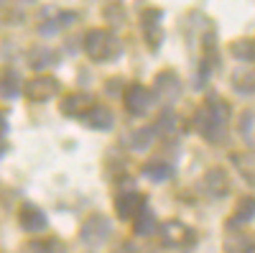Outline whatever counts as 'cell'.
<instances>
[{"label": "cell", "mask_w": 255, "mask_h": 253, "mask_svg": "<svg viewBox=\"0 0 255 253\" xmlns=\"http://www.w3.org/2000/svg\"><path fill=\"white\" fill-rule=\"evenodd\" d=\"M20 0H0V5H18Z\"/></svg>", "instance_id": "ac0fdd59"}, {"label": "cell", "mask_w": 255, "mask_h": 253, "mask_svg": "<svg viewBox=\"0 0 255 253\" xmlns=\"http://www.w3.org/2000/svg\"><path fill=\"white\" fill-rule=\"evenodd\" d=\"M18 223L23 230H28V233H41V230L46 228V215H44V210H38L36 205L26 202L18 210Z\"/></svg>", "instance_id": "5b68a950"}, {"label": "cell", "mask_w": 255, "mask_h": 253, "mask_svg": "<svg viewBox=\"0 0 255 253\" xmlns=\"http://www.w3.org/2000/svg\"><path fill=\"white\" fill-rule=\"evenodd\" d=\"M133 220H135V233H138V236H151L153 230H156V215H153L145 205H143V210H140Z\"/></svg>", "instance_id": "30bf717a"}, {"label": "cell", "mask_w": 255, "mask_h": 253, "mask_svg": "<svg viewBox=\"0 0 255 253\" xmlns=\"http://www.w3.org/2000/svg\"><path fill=\"white\" fill-rule=\"evenodd\" d=\"M54 61H56V54L49 51V49H36V51L31 54V64H33L36 69L49 67V64H54Z\"/></svg>", "instance_id": "5bb4252c"}, {"label": "cell", "mask_w": 255, "mask_h": 253, "mask_svg": "<svg viewBox=\"0 0 255 253\" xmlns=\"http://www.w3.org/2000/svg\"><path fill=\"white\" fill-rule=\"evenodd\" d=\"M84 51H87L95 61H108V59H115L120 54V41L110 31L95 28V31L87 33V38H84Z\"/></svg>", "instance_id": "6da1fadb"}, {"label": "cell", "mask_w": 255, "mask_h": 253, "mask_svg": "<svg viewBox=\"0 0 255 253\" xmlns=\"http://www.w3.org/2000/svg\"><path fill=\"white\" fill-rule=\"evenodd\" d=\"M207 182H209V187H212V192H215V195L225 192V187H227V179H225L222 172H212V174L207 177Z\"/></svg>", "instance_id": "2e32d148"}, {"label": "cell", "mask_w": 255, "mask_h": 253, "mask_svg": "<svg viewBox=\"0 0 255 253\" xmlns=\"http://www.w3.org/2000/svg\"><path fill=\"white\" fill-rule=\"evenodd\" d=\"M158 18H161V13L158 10H145L143 13V31H145V36H148V41H151V46H156L158 44Z\"/></svg>", "instance_id": "8fae6325"}, {"label": "cell", "mask_w": 255, "mask_h": 253, "mask_svg": "<svg viewBox=\"0 0 255 253\" xmlns=\"http://www.w3.org/2000/svg\"><path fill=\"white\" fill-rule=\"evenodd\" d=\"M59 92V82L54 77H36L26 84V95L36 102H46Z\"/></svg>", "instance_id": "8992f818"}, {"label": "cell", "mask_w": 255, "mask_h": 253, "mask_svg": "<svg viewBox=\"0 0 255 253\" xmlns=\"http://www.w3.org/2000/svg\"><path fill=\"white\" fill-rule=\"evenodd\" d=\"M151 138H153L151 131H138L135 138H133V146H135V149H145V146L151 143Z\"/></svg>", "instance_id": "e0dca14e"}, {"label": "cell", "mask_w": 255, "mask_h": 253, "mask_svg": "<svg viewBox=\"0 0 255 253\" xmlns=\"http://www.w3.org/2000/svg\"><path fill=\"white\" fill-rule=\"evenodd\" d=\"M110 233H113L110 220L105 218V215H100V213H95V215H90L87 220L82 223L79 238L87 243V246H102L105 241L110 238Z\"/></svg>", "instance_id": "7a4b0ae2"}, {"label": "cell", "mask_w": 255, "mask_h": 253, "mask_svg": "<svg viewBox=\"0 0 255 253\" xmlns=\"http://www.w3.org/2000/svg\"><path fill=\"white\" fill-rule=\"evenodd\" d=\"M84 118V123L90 125V128H95V131H108L110 125H113V113L108 110V108H97V105H92V108L82 115Z\"/></svg>", "instance_id": "ba28073f"}, {"label": "cell", "mask_w": 255, "mask_h": 253, "mask_svg": "<svg viewBox=\"0 0 255 253\" xmlns=\"http://www.w3.org/2000/svg\"><path fill=\"white\" fill-rule=\"evenodd\" d=\"M0 133H3V118H0Z\"/></svg>", "instance_id": "d6986e66"}, {"label": "cell", "mask_w": 255, "mask_h": 253, "mask_svg": "<svg viewBox=\"0 0 255 253\" xmlns=\"http://www.w3.org/2000/svg\"><path fill=\"white\" fill-rule=\"evenodd\" d=\"M0 87H3L5 95H15V92H20V79H18V74H15L13 69H5L3 77H0Z\"/></svg>", "instance_id": "4fadbf2b"}, {"label": "cell", "mask_w": 255, "mask_h": 253, "mask_svg": "<svg viewBox=\"0 0 255 253\" xmlns=\"http://www.w3.org/2000/svg\"><path fill=\"white\" fill-rule=\"evenodd\" d=\"M123 102L133 115H143V113H148V108H151L153 95H151V90H145L143 84H130L123 95Z\"/></svg>", "instance_id": "3957f363"}, {"label": "cell", "mask_w": 255, "mask_h": 253, "mask_svg": "<svg viewBox=\"0 0 255 253\" xmlns=\"http://www.w3.org/2000/svg\"><path fill=\"white\" fill-rule=\"evenodd\" d=\"M84 105H92V97L90 95H82V92H77V95H69V97H64V102H61V110L67 113V115H84L90 108H84Z\"/></svg>", "instance_id": "9c48e42d"}, {"label": "cell", "mask_w": 255, "mask_h": 253, "mask_svg": "<svg viewBox=\"0 0 255 253\" xmlns=\"http://www.w3.org/2000/svg\"><path fill=\"white\" fill-rule=\"evenodd\" d=\"M143 174L148 179H153V182H163V179L171 177V169H168L166 164H161V161H151V164L143 166Z\"/></svg>", "instance_id": "7c38bea8"}, {"label": "cell", "mask_w": 255, "mask_h": 253, "mask_svg": "<svg viewBox=\"0 0 255 253\" xmlns=\"http://www.w3.org/2000/svg\"><path fill=\"white\" fill-rule=\"evenodd\" d=\"M253 218H255V200H243L240 207H238V215H235L232 223H248Z\"/></svg>", "instance_id": "9a60e30c"}, {"label": "cell", "mask_w": 255, "mask_h": 253, "mask_svg": "<svg viewBox=\"0 0 255 253\" xmlns=\"http://www.w3.org/2000/svg\"><path fill=\"white\" fill-rule=\"evenodd\" d=\"M143 197L135 192V189H123V192L115 197V210L123 220H133L140 210H143Z\"/></svg>", "instance_id": "277c9868"}, {"label": "cell", "mask_w": 255, "mask_h": 253, "mask_svg": "<svg viewBox=\"0 0 255 253\" xmlns=\"http://www.w3.org/2000/svg\"><path fill=\"white\" fill-rule=\"evenodd\" d=\"M161 238H163L166 246H184V243L194 241V233H191L184 223L171 220V223H166V225L161 228Z\"/></svg>", "instance_id": "52a82bcc"}]
</instances>
